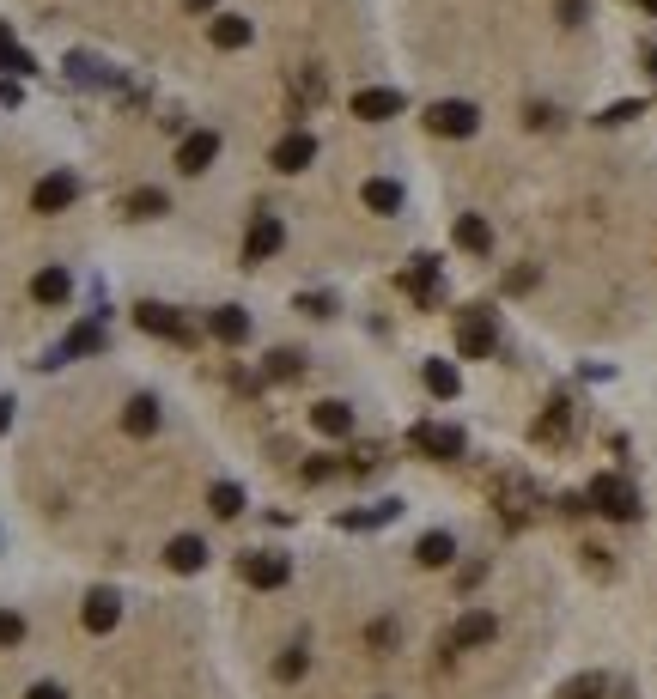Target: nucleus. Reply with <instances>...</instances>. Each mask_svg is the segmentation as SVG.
<instances>
[{
    "label": "nucleus",
    "instance_id": "nucleus-1",
    "mask_svg": "<svg viewBox=\"0 0 657 699\" xmlns=\"http://www.w3.org/2000/svg\"><path fill=\"white\" fill-rule=\"evenodd\" d=\"M584 505L603 511V517H615V523H633V517H639V493H633L621 475H597L591 493H584Z\"/></svg>",
    "mask_w": 657,
    "mask_h": 699
},
{
    "label": "nucleus",
    "instance_id": "nucleus-2",
    "mask_svg": "<svg viewBox=\"0 0 657 699\" xmlns=\"http://www.w3.org/2000/svg\"><path fill=\"white\" fill-rule=\"evenodd\" d=\"M408 444H414L420 456H438V462H457V456L469 450V432H463V426H438V420H420V426L408 432Z\"/></svg>",
    "mask_w": 657,
    "mask_h": 699
},
{
    "label": "nucleus",
    "instance_id": "nucleus-3",
    "mask_svg": "<svg viewBox=\"0 0 657 699\" xmlns=\"http://www.w3.org/2000/svg\"><path fill=\"white\" fill-rule=\"evenodd\" d=\"M426 128H432V134H445V140H469V134L481 128V110H475V104H463V98H445V104H432V110H426Z\"/></svg>",
    "mask_w": 657,
    "mask_h": 699
},
{
    "label": "nucleus",
    "instance_id": "nucleus-4",
    "mask_svg": "<svg viewBox=\"0 0 657 699\" xmlns=\"http://www.w3.org/2000/svg\"><path fill=\"white\" fill-rule=\"evenodd\" d=\"M134 323H140L146 335H159V341H177V347H189V341H195V329L177 317V310H171V304H153V298L134 304Z\"/></svg>",
    "mask_w": 657,
    "mask_h": 699
},
{
    "label": "nucleus",
    "instance_id": "nucleus-5",
    "mask_svg": "<svg viewBox=\"0 0 657 699\" xmlns=\"http://www.w3.org/2000/svg\"><path fill=\"white\" fill-rule=\"evenodd\" d=\"M73 201H80V177H73V171H49L31 189V213H67Z\"/></svg>",
    "mask_w": 657,
    "mask_h": 699
},
{
    "label": "nucleus",
    "instance_id": "nucleus-6",
    "mask_svg": "<svg viewBox=\"0 0 657 699\" xmlns=\"http://www.w3.org/2000/svg\"><path fill=\"white\" fill-rule=\"evenodd\" d=\"M493 341H499L493 310H469V317L457 323V353H463V359H487V353H493Z\"/></svg>",
    "mask_w": 657,
    "mask_h": 699
},
{
    "label": "nucleus",
    "instance_id": "nucleus-7",
    "mask_svg": "<svg viewBox=\"0 0 657 699\" xmlns=\"http://www.w3.org/2000/svg\"><path fill=\"white\" fill-rule=\"evenodd\" d=\"M213 159H219V134H213V128L183 134V146H177V171H183V177H201Z\"/></svg>",
    "mask_w": 657,
    "mask_h": 699
},
{
    "label": "nucleus",
    "instance_id": "nucleus-8",
    "mask_svg": "<svg viewBox=\"0 0 657 699\" xmlns=\"http://www.w3.org/2000/svg\"><path fill=\"white\" fill-rule=\"evenodd\" d=\"M280 244H286V225H280L274 213H256V219H250V238H244V262L256 268V262H268Z\"/></svg>",
    "mask_w": 657,
    "mask_h": 699
},
{
    "label": "nucleus",
    "instance_id": "nucleus-9",
    "mask_svg": "<svg viewBox=\"0 0 657 699\" xmlns=\"http://www.w3.org/2000/svg\"><path fill=\"white\" fill-rule=\"evenodd\" d=\"M311 159H317V134H305V128H292V134L274 146V171H286V177H299Z\"/></svg>",
    "mask_w": 657,
    "mask_h": 699
},
{
    "label": "nucleus",
    "instance_id": "nucleus-10",
    "mask_svg": "<svg viewBox=\"0 0 657 699\" xmlns=\"http://www.w3.org/2000/svg\"><path fill=\"white\" fill-rule=\"evenodd\" d=\"M80 620H86V633H110L116 620H122V596L110 590V584H98L92 596H86V608H80Z\"/></svg>",
    "mask_w": 657,
    "mask_h": 699
},
{
    "label": "nucleus",
    "instance_id": "nucleus-11",
    "mask_svg": "<svg viewBox=\"0 0 657 699\" xmlns=\"http://www.w3.org/2000/svg\"><path fill=\"white\" fill-rule=\"evenodd\" d=\"M493 633H499V620H493L487 608H475V614H463L457 627H451V651H475V645H493Z\"/></svg>",
    "mask_w": 657,
    "mask_h": 699
},
{
    "label": "nucleus",
    "instance_id": "nucleus-12",
    "mask_svg": "<svg viewBox=\"0 0 657 699\" xmlns=\"http://www.w3.org/2000/svg\"><path fill=\"white\" fill-rule=\"evenodd\" d=\"M402 110V92H390V86H365L359 98H353V116L359 122H390Z\"/></svg>",
    "mask_w": 657,
    "mask_h": 699
},
{
    "label": "nucleus",
    "instance_id": "nucleus-13",
    "mask_svg": "<svg viewBox=\"0 0 657 699\" xmlns=\"http://www.w3.org/2000/svg\"><path fill=\"white\" fill-rule=\"evenodd\" d=\"M238 572H244L250 590H280V584H286V560H280V554H244Z\"/></svg>",
    "mask_w": 657,
    "mask_h": 699
},
{
    "label": "nucleus",
    "instance_id": "nucleus-14",
    "mask_svg": "<svg viewBox=\"0 0 657 699\" xmlns=\"http://www.w3.org/2000/svg\"><path fill=\"white\" fill-rule=\"evenodd\" d=\"M207 329H213V341H226V347H238V341H250V317L238 304H219L213 317H207Z\"/></svg>",
    "mask_w": 657,
    "mask_h": 699
},
{
    "label": "nucleus",
    "instance_id": "nucleus-15",
    "mask_svg": "<svg viewBox=\"0 0 657 699\" xmlns=\"http://www.w3.org/2000/svg\"><path fill=\"white\" fill-rule=\"evenodd\" d=\"M420 377H426V390H432L438 402H457V390H463V377H457V365H451V359H426V365H420Z\"/></svg>",
    "mask_w": 657,
    "mask_h": 699
},
{
    "label": "nucleus",
    "instance_id": "nucleus-16",
    "mask_svg": "<svg viewBox=\"0 0 657 699\" xmlns=\"http://www.w3.org/2000/svg\"><path fill=\"white\" fill-rule=\"evenodd\" d=\"M165 566H171V572H201V566H207V541H201V535H177L171 548H165Z\"/></svg>",
    "mask_w": 657,
    "mask_h": 699
},
{
    "label": "nucleus",
    "instance_id": "nucleus-17",
    "mask_svg": "<svg viewBox=\"0 0 657 699\" xmlns=\"http://www.w3.org/2000/svg\"><path fill=\"white\" fill-rule=\"evenodd\" d=\"M122 432L153 438V432H159V402H153V396H134V402L122 408Z\"/></svg>",
    "mask_w": 657,
    "mask_h": 699
},
{
    "label": "nucleus",
    "instance_id": "nucleus-18",
    "mask_svg": "<svg viewBox=\"0 0 657 699\" xmlns=\"http://www.w3.org/2000/svg\"><path fill=\"white\" fill-rule=\"evenodd\" d=\"M31 298H37V304H67V298H73V274H67V268H43V274L31 280Z\"/></svg>",
    "mask_w": 657,
    "mask_h": 699
},
{
    "label": "nucleus",
    "instance_id": "nucleus-19",
    "mask_svg": "<svg viewBox=\"0 0 657 699\" xmlns=\"http://www.w3.org/2000/svg\"><path fill=\"white\" fill-rule=\"evenodd\" d=\"M311 426H317L323 438H347V432H353V408H347V402H317V408H311Z\"/></svg>",
    "mask_w": 657,
    "mask_h": 699
},
{
    "label": "nucleus",
    "instance_id": "nucleus-20",
    "mask_svg": "<svg viewBox=\"0 0 657 699\" xmlns=\"http://www.w3.org/2000/svg\"><path fill=\"white\" fill-rule=\"evenodd\" d=\"M207 37H213V49H244V43H250V19H238V13H219V19L207 25Z\"/></svg>",
    "mask_w": 657,
    "mask_h": 699
},
{
    "label": "nucleus",
    "instance_id": "nucleus-21",
    "mask_svg": "<svg viewBox=\"0 0 657 699\" xmlns=\"http://www.w3.org/2000/svg\"><path fill=\"white\" fill-rule=\"evenodd\" d=\"M451 554H457V541H451L445 529H432V535L414 541V560H420V566H451Z\"/></svg>",
    "mask_w": 657,
    "mask_h": 699
},
{
    "label": "nucleus",
    "instance_id": "nucleus-22",
    "mask_svg": "<svg viewBox=\"0 0 657 699\" xmlns=\"http://www.w3.org/2000/svg\"><path fill=\"white\" fill-rule=\"evenodd\" d=\"M566 432H572V408H566V402H548V414L536 420V432H530V438H536V444H560Z\"/></svg>",
    "mask_w": 657,
    "mask_h": 699
},
{
    "label": "nucleus",
    "instance_id": "nucleus-23",
    "mask_svg": "<svg viewBox=\"0 0 657 699\" xmlns=\"http://www.w3.org/2000/svg\"><path fill=\"white\" fill-rule=\"evenodd\" d=\"M457 244H463V250H475V256H487V250H493V231H487V219H481V213H463V219H457Z\"/></svg>",
    "mask_w": 657,
    "mask_h": 699
},
{
    "label": "nucleus",
    "instance_id": "nucleus-24",
    "mask_svg": "<svg viewBox=\"0 0 657 699\" xmlns=\"http://www.w3.org/2000/svg\"><path fill=\"white\" fill-rule=\"evenodd\" d=\"M359 195H365V207H372V213H396L402 207V183H390V177H372Z\"/></svg>",
    "mask_w": 657,
    "mask_h": 699
},
{
    "label": "nucleus",
    "instance_id": "nucleus-25",
    "mask_svg": "<svg viewBox=\"0 0 657 699\" xmlns=\"http://www.w3.org/2000/svg\"><path fill=\"white\" fill-rule=\"evenodd\" d=\"M165 207H171V201H165V189H134V195L122 201V213H128V219H159Z\"/></svg>",
    "mask_w": 657,
    "mask_h": 699
},
{
    "label": "nucleus",
    "instance_id": "nucleus-26",
    "mask_svg": "<svg viewBox=\"0 0 657 699\" xmlns=\"http://www.w3.org/2000/svg\"><path fill=\"white\" fill-rule=\"evenodd\" d=\"M603 693H609V675L603 669H584V675H572L560 687V699H603Z\"/></svg>",
    "mask_w": 657,
    "mask_h": 699
},
{
    "label": "nucleus",
    "instance_id": "nucleus-27",
    "mask_svg": "<svg viewBox=\"0 0 657 699\" xmlns=\"http://www.w3.org/2000/svg\"><path fill=\"white\" fill-rule=\"evenodd\" d=\"M402 286H408L414 298H432V286H438V262H432V256H420V262L402 274Z\"/></svg>",
    "mask_w": 657,
    "mask_h": 699
},
{
    "label": "nucleus",
    "instance_id": "nucleus-28",
    "mask_svg": "<svg viewBox=\"0 0 657 699\" xmlns=\"http://www.w3.org/2000/svg\"><path fill=\"white\" fill-rule=\"evenodd\" d=\"M207 505H213V517H238V511H244V487H232V481H219V487L207 493Z\"/></svg>",
    "mask_w": 657,
    "mask_h": 699
},
{
    "label": "nucleus",
    "instance_id": "nucleus-29",
    "mask_svg": "<svg viewBox=\"0 0 657 699\" xmlns=\"http://www.w3.org/2000/svg\"><path fill=\"white\" fill-rule=\"evenodd\" d=\"M104 347V329L98 323H86V329H73L67 341H61V353H98Z\"/></svg>",
    "mask_w": 657,
    "mask_h": 699
},
{
    "label": "nucleus",
    "instance_id": "nucleus-30",
    "mask_svg": "<svg viewBox=\"0 0 657 699\" xmlns=\"http://www.w3.org/2000/svg\"><path fill=\"white\" fill-rule=\"evenodd\" d=\"M305 371V359L292 353V347H280V353H268V377H299Z\"/></svg>",
    "mask_w": 657,
    "mask_h": 699
},
{
    "label": "nucleus",
    "instance_id": "nucleus-31",
    "mask_svg": "<svg viewBox=\"0 0 657 699\" xmlns=\"http://www.w3.org/2000/svg\"><path fill=\"white\" fill-rule=\"evenodd\" d=\"M0 645H25V614L0 608Z\"/></svg>",
    "mask_w": 657,
    "mask_h": 699
},
{
    "label": "nucleus",
    "instance_id": "nucleus-32",
    "mask_svg": "<svg viewBox=\"0 0 657 699\" xmlns=\"http://www.w3.org/2000/svg\"><path fill=\"white\" fill-rule=\"evenodd\" d=\"M305 663H311V657H305V645H292V651L280 657V669H274V675H280V681H299V675H305Z\"/></svg>",
    "mask_w": 657,
    "mask_h": 699
},
{
    "label": "nucleus",
    "instance_id": "nucleus-33",
    "mask_svg": "<svg viewBox=\"0 0 657 699\" xmlns=\"http://www.w3.org/2000/svg\"><path fill=\"white\" fill-rule=\"evenodd\" d=\"M639 110H645V104H639V98H627V104H609V110H603V122H633Z\"/></svg>",
    "mask_w": 657,
    "mask_h": 699
},
{
    "label": "nucleus",
    "instance_id": "nucleus-34",
    "mask_svg": "<svg viewBox=\"0 0 657 699\" xmlns=\"http://www.w3.org/2000/svg\"><path fill=\"white\" fill-rule=\"evenodd\" d=\"M365 639H372L378 651H390V645H396V627H390V620H378V627H372V633H365Z\"/></svg>",
    "mask_w": 657,
    "mask_h": 699
},
{
    "label": "nucleus",
    "instance_id": "nucleus-35",
    "mask_svg": "<svg viewBox=\"0 0 657 699\" xmlns=\"http://www.w3.org/2000/svg\"><path fill=\"white\" fill-rule=\"evenodd\" d=\"M25 699H67V693H61V687H55V681H37V687H31V693H25Z\"/></svg>",
    "mask_w": 657,
    "mask_h": 699
},
{
    "label": "nucleus",
    "instance_id": "nucleus-36",
    "mask_svg": "<svg viewBox=\"0 0 657 699\" xmlns=\"http://www.w3.org/2000/svg\"><path fill=\"white\" fill-rule=\"evenodd\" d=\"M7 61H13V31L0 25V67H7Z\"/></svg>",
    "mask_w": 657,
    "mask_h": 699
},
{
    "label": "nucleus",
    "instance_id": "nucleus-37",
    "mask_svg": "<svg viewBox=\"0 0 657 699\" xmlns=\"http://www.w3.org/2000/svg\"><path fill=\"white\" fill-rule=\"evenodd\" d=\"M13 426V402H0V432H7Z\"/></svg>",
    "mask_w": 657,
    "mask_h": 699
},
{
    "label": "nucleus",
    "instance_id": "nucleus-38",
    "mask_svg": "<svg viewBox=\"0 0 657 699\" xmlns=\"http://www.w3.org/2000/svg\"><path fill=\"white\" fill-rule=\"evenodd\" d=\"M645 67H651V80H657V49H645Z\"/></svg>",
    "mask_w": 657,
    "mask_h": 699
},
{
    "label": "nucleus",
    "instance_id": "nucleus-39",
    "mask_svg": "<svg viewBox=\"0 0 657 699\" xmlns=\"http://www.w3.org/2000/svg\"><path fill=\"white\" fill-rule=\"evenodd\" d=\"M207 7H213V0H189V13H207Z\"/></svg>",
    "mask_w": 657,
    "mask_h": 699
},
{
    "label": "nucleus",
    "instance_id": "nucleus-40",
    "mask_svg": "<svg viewBox=\"0 0 657 699\" xmlns=\"http://www.w3.org/2000/svg\"><path fill=\"white\" fill-rule=\"evenodd\" d=\"M639 7H645V13H657V0H639Z\"/></svg>",
    "mask_w": 657,
    "mask_h": 699
}]
</instances>
